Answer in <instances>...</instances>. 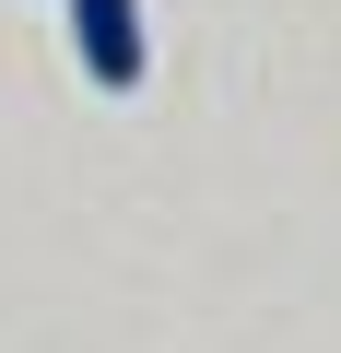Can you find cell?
I'll return each mask as SVG.
<instances>
[{"instance_id":"1","label":"cell","mask_w":341,"mask_h":353,"mask_svg":"<svg viewBox=\"0 0 341 353\" xmlns=\"http://www.w3.org/2000/svg\"><path fill=\"white\" fill-rule=\"evenodd\" d=\"M71 48L94 94H141V0H71Z\"/></svg>"}]
</instances>
